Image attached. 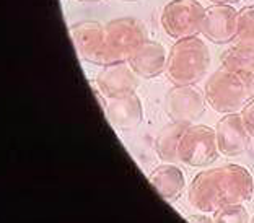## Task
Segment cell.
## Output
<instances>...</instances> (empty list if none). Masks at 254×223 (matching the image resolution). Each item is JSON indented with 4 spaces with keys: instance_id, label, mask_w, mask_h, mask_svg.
Instances as JSON below:
<instances>
[{
    "instance_id": "cell-1",
    "label": "cell",
    "mask_w": 254,
    "mask_h": 223,
    "mask_svg": "<svg viewBox=\"0 0 254 223\" xmlns=\"http://www.w3.org/2000/svg\"><path fill=\"white\" fill-rule=\"evenodd\" d=\"M254 191L253 174L238 165L202 171L190 182V205L202 214H215L232 204L251 201Z\"/></svg>"
},
{
    "instance_id": "cell-2",
    "label": "cell",
    "mask_w": 254,
    "mask_h": 223,
    "mask_svg": "<svg viewBox=\"0 0 254 223\" xmlns=\"http://www.w3.org/2000/svg\"><path fill=\"white\" fill-rule=\"evenodd\" d=\"M210 67L207 44L197 36L178 39L173 44L166 64V75L175 85H195L205 77Z\"/></svg>"
},
{
    "instance_id": "cell-3",
    "label": "cell",
    "mask_w": 254,
    "mask_h": 223,
    "mask_svg": "<svg viewBox=\"0 0 254 223\" xmlns=\"http://www.w3.org/2000/svg\"><path fill=\"white\" fill-rule=\"evenodd\" d=\"M204 93L207 103L217 112H238L253 100L254 82L222 67L209 77Z\"/></svg>"
},
{
    "instance_id": "cell-4",
    "label": "cell",
    "mask_w": 254,
    "mask_h": 223,
    "mask_svg": "<svg viewBox=\"0 0 254 223\" xmlns=\"http://www.w3.org/2000/svg\"><path fill=\"white\" fill-rule=\"evenodd\" d=\"M75 53L85 62L96 65L114 64L106 41V30L98 21H80L68 28Z\"/></svg>"
},
{
    "instance_id": "cell-5",
    "label": "cell",
    "mask_w": 254,
    "mask_h": 223,
    "mask_svg": "<svg viewBox=\"0 0 254 223\" xmlns=\"http://www.w3.org/2000/svg\"><path fill=\"white\" fill-rule=\"evenodd\" d=\"M205 8L197 0H173L161 11V26L175 39L197 36L202 31Z\"/></svg>"
},
{
    "instance_id": "cell-6",
    "label": "cell",
    "mask_w": 254,
    "mask_h": 223,
    "mask_svg": "<svg viewBox=\"0 0 254 223\" xmlns=\"http://www.w3.org/2000/svg\"><path fill=\"white\" fill-rule=\"evenodd\" d=\"M218 153L217 132L207 125H189L178 147V158L188 167H207L215 162Z\"/></svg>"
},
{
    "instance_id": "cell-7",
    "label": "cell",
    "mask_w": 254,
    "mask_h": 223,
    "mask_svg": "<svg viewBox=\"0 0 254 223\" xmlns=\"http://www.w3.org/2000/svg\"><path fill=\"white\" fill-rule=\"evenodd\" d=\"M105 30L114 64L129 60V57L135 53L138 46L148 39L145 25L140 20L130 18V16H123V18L108 21Z\"/></svg>"
},
{
    "instance_id": "cell-8",
    "label": "cell",
    "mask_w": 254,
    "mask_h": 223,
    "mask_svg": "<svg viewBox=\"0 0 254 223\" xmlns=\"http://www.w3.org/2000/svg\"><path fill=\"white\" fill-rule=\"evenodd\" d=\"M205 93L194 85H175L166 95V112L171 121L190 124L205 111Z\"/></svg>"
},
{
    "instance_id": "cell-9",
    "label": "cell",
    "mask_w": 254,
    "mask_h": 223,
    "mask_svg": "<svg viewBox=\"0 0 254 223\" xmlns=\"http://www.w3.org/2000/svg\"><path fill=\"white\" fill-rule=\"evenodd\" d=\"M138 82H140V75L132 68L129 60H124L103 67V70L96 77L95 87L106 98H119V96L135 93Z\"/></svg>"
},
{
    "instance_id": "cell-10",
    "label": "cell",
    "mask_w": 254,
    "mask_h": 223,
    "mask_svg": "<svg viewBox=\"0 0 254 223\" xmlns=\"http://www.w3.org/2000/svg\"><path fill=\"white\" fill-rule=\"evenodd\" d=\"M236 25H238V11L232 5L217 3L205 8L200 33L212 43L227 44L236 38Z\"/></svg>"
},
{
    "instance_id": "cell-11",
    "label": "cell",
    "mask_w": 254,
    "mask_h": 223,
    "mask_svg": "<svg viewBox=\"0 0 254 223\" xmlns=\"http://www.w3.org/2000/svg\"><path fill=\"white\" fill-rule=\"evenodd\" d=\"M217 140L220 153L227 157H236L250 147L251 135L248 132L243 117L238 112H230L217 124Z\"/></svg>"
},
{
    "instance_id": "cell-12",
    "label": "cell",
    "mask_w": 254,
    "mask_h": 223,
    "mask_svg": "<svg viewBox=\"0 0 254 223\" xmlns=\"http://www.w3.org/2000/svg\"><path fill=\"white\" fill-rule=\"evenodd\" d=\"M105 111L108 121L114 129L119 130L135 129L143 119L142 101L135 93L119 96V98H108Z\"/></svg>"
},
{
    "instance_id": "cell-13",
    "label": "cell",
    "mask_w": 254,
    "mask_h": 223,
    "mask_svg": "<svg viewBox=\"0 0 254 223\" xmlns=\"http://www.w3.org/2000/svg\"><path fill=\"white\" fill-rule=\"evenodd\" d=\"M129 64L142 78H153L166 72L168 56H166V49L163 48V44L147 39L129 57Z\"/></svg>"
},
{
    "instance_id": "cell-14",
    "label": "cell",
    "mask_w": 254,
    "mask_h": 223,
    "mask_svg": "<svg viewBox=\"0 0 254 223\" xmlns=\"http://www.w3.org/2000/svg\"><path fill=\"white\" fill-rule=\"evenodd\" d=\"M150 184L165 201L175 202L180 199L184 187H186V178L181 168L173 163H165L157 167L150 174Z\"/></svg>"
},
{
    "instance_id": "cell-15",
    "label": "cell",
    "mask_w": 254,
    "mask_h": 223,
    "mask_svg": "<svg viewBox=\"0 0 254 223\" xmlns=\"http://www.w3.org/2000/svg\"><path fill=\"white\" fill-rule=\"evenodd\" d=\"M189 125L190 124L173 121L171 124H168L166 127L160 130L157 140H155V150H157V155L161 158V162L165 163L180 162V158H178V147H180L181 137L186 132Z\"/></svg>"
},
{
    "instance_id": "cell-16",
    "label": "cell",
    "mask_w": 254,
    "mask_h": 223,
    "mask_svg": "<svg viewBox=\"0 0 254 223\" xmlns=\"http://www.w3.org/2000/svg\"><path fill=\"white\" fill-rule=\"evenodd\" d=\"M222 67L230 68L254 82V46L238 43L227 49L220 57Z\"/></svg>"
},
{
    "instance_id": "cell-17",
    "label": "cell",
    "mask_w": 254,
    "mask_h": 223,
    "mask_svg": "<svg viewBox=\"0 0 254 223\" xmlns=\"http://www.w3.org/2000/svg\"><path fill=\"white\" fill-rule=\"evenodd\" d=\"M236 39L241 44L254 46V7H246L238 11Z\"/></svg>"
},
{
    "instance_id": "cell-18",
    "label": "cell",
    "mask_w": 254,
    "mask_h": 223,
    "mask_svg": "<svg viewBox=\"0 0 254 223\" xmlns=\"http://www.w3.org/2000/svg\"><path fill=\"white\" fill-rule=\"evenodd\" d=\"M213 222L217 223H246L250 222V215L243 204H232L218 209L213 214Z\"/></svg>"
},
{
    "instance_id": "cell-19",
    "label": "cell",
    "mask_w": 254,
    "mask_h": 223,
    "mask_svg": "<svg viewBox=\"0 0 254 223\" xmlns=\"http://www.w3.org/2000/svg\"><path fill=\"white\" fill-rule=\"evenodd\" d=\"M240 114H241V117H243V122L246 125L248 132H250L251 137H254V98L241 110Z\"/></svg>"
},
{
    "instance_id": "cell-20",
    "label": "cell",
    "mask_w": 254,
    "mask_h": 223,
    "mask_svg": "<svg viewBox=\"0 0 254 223\" xmlns=\"http://www.w3.org/2000/svg\"><path fill=\"white\" fill-rule=\"evenodd\" d=\"M213 3H227V5H230V3H235V2H240V0H212Z\"/></svg>"
},
{
    "instance_id": "cell-21",
    "label": "cell",
    "mask_w": 254,
    "mask_h": 223,
    "mask_svg": "<svg viewBox=\"0 0 254 223\" xmlns=\"http://www.w3.org/2000/svg\"><path fill=\"white\" fill-rule=\"evenodd\" d=\"M82 2H98V0H82Z\"/></svg>"
},
{
    "instance_id": "cell-22",
    "label": "cell",
    "mask_w": 254,
    "mask_h": 223,
    "mask_svg": "<svg viewBox=\"0 0 254 223\" xmlns=\"http://www.w3.org/2000/svg\"><path fill=\"white\" fill-rule=\"evenodd\" d=\"M127 2H135V0H127Z\"/></svg>"
},
{
    "instance_id": "cell-23",
    "label": "cell",
    "mask_w": 254,
    "mask_h": 223,
    "mask_svg": "<svg viewBox=\"0 0 254 223\" xmlns=\"http://www.w3.org/2000/svg\"><path fill=\"white\" fill-rule=\"evenodd\" d=\"M253 222H254V217H253Z\"/></svg>"
}]
</instances>
